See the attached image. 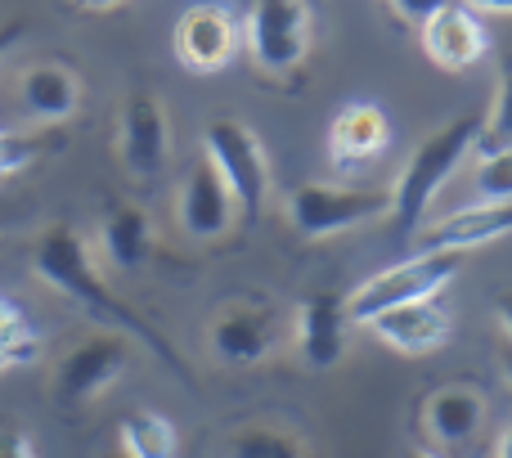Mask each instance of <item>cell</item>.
<instances>
[{"instance_id": "1", "label": "cell", "mask_w": 512, "mask_h": 458, "mask_svg": "<svg viewBox=\"0 0 512 458\" xmlns=\"http://www.w3.org/2000/svg\"><path fill=\"white\" fill-rule=\"evenodd\" d=\"M32 270H36V279L50 283L54 292H63L68 301H77L90 319H99V328L122 333V337H135V342L149 346V351L158 355L176 378L189 382V369H185V360H180L176 346H171L158 328H149V319H144L135 306H126V301L104 283L95 252H90L86 234H81L77 225L41 229V238L32 243Z\"/></svg>"}, {"instance_id": "2", "label": "cell", "mask_w": 512, "mask_h": 458, "mask_svg": "<svg viewBox=\"0 0 512 458\" xmlns=\"http://www.w3.org/2000/svg\"><path fill=\"white\" fill-rule=\"evenodd\" d=\"M477 131H481V113L459 117V122L441 126L436 135H427V140L409 153V162L400 167L396 185H391V221H396V229L405 238L418 234V225H423L432 198L441 194V185L463 167V158L472 153Z\"/></svg>"}, {"instance_id": "3", "label": "cell", "mask_w": 512, "mask_h": 458, "mask_svg": "<svg viewBox=\"0 0 512 458\" xmlns=\"http://www.w3.org/2000/svg\"><path fill=\"white\" fill-rule=\"evenodd\" d=\"M459 265H463L459 252H418V256H409V261L364 279L360 288L346 297V315H351V324H369V319H378L382 310L432 301L450 288Z\"/></svg>"}, {"instance_id": "4", "label": "cell", "mask_w": 512, "mask_h": 458, "mask_svg": "<svg viewBox=\"0 0 512 458\" xmlns=\"http://www.w3.org/2000/svg\"><path fill=\"white\" fill-rule=\"evenodd\" d=\"M203 158L216 167V176L225 180L234 207L243 212V221H256L265 212L270 198V158H265L261 140L248 122L239 117H216L203 131Z\"/></svg>"}, {"instance_id": "5", "label": "cell", "mask_w": 512, "mask_h": 458, "mask_svg": "<svg viewBox=\"0 0 512 458\" xmlns=\"http://www.w3.org/2000/svg\"><path fill=\"white\" fill-rule=\"evenodd\" d=\"M391 216V189L369 185H297L288 194V221L301 238H333L342 229L387 221Z\"/></svg>"}, {"instance_id": "6", "label": "cell", "mask_w": 512, "mask_h": 458, "mask_svg": "<svg viewBox=\"0 0 512 458\" xmlns=\"http://www.w3.org/2000/svg\"><path fill=\"white\" fill-rule=\"evenodd\" d=\"M248 54L265 77H288L306 63L310 41H315V14L301 0H261L248 9Z\"/></svg>"}, {"instance_id": "7", "label": "cell", "mask_w": 512, "mask_h": 458, "mask_svg": "<svg viewBox=\"0 0 512 458\" xmlns=\"http://www.w3.org/2000/svg\"><path fill=\"white\" fill-rule=\"evenodd\" d=\"M126 364H131V337L108 333V328L81 337V342L54 364V382H50L54 405L59 409L90 405V400L104 396V391L122 378Z\"/></svg>"}, {"instance_id": "8", "label": "cell", "mask_w": 512, "mask_h": 458, "mask_svg": "<svg viewBox=\"0 0 512 458\" xmlns=\"http://www.w3.org/2000/svg\"><path fill=\"white\" fill-rule=\"evenodd\" d=\"M117 153H122L126 176H135L140 185H153V180L167 171L171 122H167V108H162L158 95L135 90L122 104V117H117Z\"/></svg>"}, {"instance_id": "9", "label": "cell", "mask_w": 512, "mask_h": 458, "mask_svg": "<svg viewBox=\"0 0 512 458\" xmlns=\"http://www.w3.org/2000/svg\"><path fill=\"white\" fill-rule=\"evenodd\" d=\"M279 333H283V315L274 306L234 301L212 319L207 342H212V355L225 369H248V364H261L279 346Z\"/></svg>"}, {"instance_id": "10", "label": "cell", "mask_w": 512, "mask_h": 458, "mask_svg": "<svg viewBox=\"0 0 512 458\" xmlns=\"http://www.w3.org/2000/svg\"><path fill=\"white\" fill-rule=\"evenodd\" d=\"M239 54V18L225 5H194L176 23V59L189 72H221Z\"/></svg>"}, {"instance_id": "11", "label": "cell", "mask_w": 512, "mask_h": 458, "mask_svg": "<svg viewBox=\"0 0 512 458\" xmlns=\"http://www.w3.org/2000/svg\"><path fill=\"white\" fill-rule=\"evenodd\" d=\"M418 41H423V54L445 72H463L472 63L486 59L490 36L481 14H472L468 5H432V14L418 27Z\"/></svg>"}, {"instance_id": "12", "label": "cell", "mask_w": 512, "mask_h": 458, "mask_svg": "<svg viewBox=\"0 0 512 458\" xmlns=\"http://www.w3.org/2000/svg\"><path fill=\"white\" fill-rule=\"evenodd\" d=\"M176 212H180V229L189 238H198V243L225 238L234 229V221H239V207H234L230 189H225V180L216 176V167L207 158H198L194 171L185 176Z\"/></svg>"}, {"instance_id": "13", "label": "cell", "mask_w": 512, "mask_h": 458, "mask_svg": "<svg viewBox=\"0 0 512 458\" xmlns=\"http://www.w3.org/2000/svg\"><path fill=\"white\" fill-rule=\"evenodd\" d=\"M292 333H297V351L310 369H333L346 351V333H351L346 297L342 292H315V297H306L297 306Z\"/></svg>"}, {"instance_id": "14", "label": "cell", "mask_w": 512, "mask_h": 458, "mask_svg": "<svg viewBox=\"0 0 512 458\" xmlns=\"http://www.w3.org/2000/svg\"><path fill=\"white\" fill-rule=\"evenodd\" d=\"M450 324H454L450 310L441 306V297H432V301H414V306L382 310L364 328H373V337L400 355H427L450 342Z\"/></svg>"}, {"instance_id": "15", "label": "cell", "mask_w": 512, "mask_h": 458, "mask_svg": "<svg viewBox=\"0 0 512 458\" xmlns=\"http://www.w3.org/2000/svg\"><path fill=\"white\" fill-rule=\"evenodd\" d=\"M387 144H391V126L378 104H346V108H337V117L328 122V158L342 171L382 158Z\"/></svg>"}, {"instance_id": "16", "label": "cell", "mask_w": 512, "mask_h": 458, "mask_svg": "<svg viewBox=\"0 0 512 458\" xmlns=\"http://www.w3.org/2000/svg\"><path fill=\"white\" fill-rule=\"evenodd\" d=\"M486 414H490V405L481 387H468V382L436 387L423 400V432L436 445H468L486 427Z\"/></svg>"}, {"instance_id": "17", "label": "cell", "mask_w": 512, "mask_h": 458, "mask_svg": "<svg viewBox=\"0 0 512 458\" xmlns=\"http://www.w3.org/2000/svg\"><path fill=\"white\" fill-rule=\"evenodd\" d=\"M512 229V203H477V207H459L445 221H436L432 229L418 234V252H468V247L495 243L508 238Z\"/></svg>"}, {"instance_id": "18", "label": "cell", "mask_w": 512, "mask_h": 458, "mask_svg": "<svg viewBox=\"0 0 512 458\" xmlns=\"http://www.w3.org/2000/svg\"><path fill=\"white\" fill-rule=\"evenodd\" d=\"M18 104L36 122H68V117H77V108H81L77 68L54 63V59L23 68V77H18Z\"/></svg>"}, {"instance_id": "19", "label": "cell", "mask_w": 512, "mask_h": 458, "mask_svg": "<svg viewBox=\"0 0 512 458\" xmlns=\"http://www.w3.org/2000/svg\"><path fill=\"white\" fill-rule=\"evenodd\" d=\"M99 252L113 270H144L153 256V221L144 207L117 203L99 221Z\"/></svg>"}, {"instance_id": "20", "label": "cell", "mask_w": 512, "mask_h": 458, "mask_svg": "<svg viewBox=\"0 0 512 458\" xmlns=\"http://www.w3.org/2000/svg\"><path fill=\"white\" fill-rule=\"evenodd\" d=\"M117 454L126 458H180V432L158 409H131L117 423Z\"/></svg>"}, {"instance_id": "21", "label": "cell", "mask_w": 512, "mask_h": 458, "mask_svg": "<svg viewBox=\"0 0 512 458\" xmlns=\"http://www.w3.org/2000/svg\"><path fill=\"white\" fill-rule=\"evenodd\" d=\"M225 458H306V445L288 427L243 423L225 436Z\"/></svg>"}, {"instance_id": "22", "label": "cell", "mask_w": 512, "mask_h": 458, "mask_svg": "<svg viewBox=\"0 0 512 458\" xmlns=\"http://www.w3.org/2000/svg\"><path fill=\"white\" fill-rule=\"evenodd\" d=\"M41 355V333L23 319V310L14 301L0 297V369H14V364H32Z\"/></svg>"}, {"instance_id": "23", "label": "cell", "mask_w": 512, "mask_h": 458, "mask_svg": "<svg viewBox=\"0 0 512 458\" xmlns=\"http://www.w3.org/2000/svg\"><path fill=\"white\" fill-rule=\"evenodd\" d=\"M508 108H512V86H508V81H499V95L490 99V113L481 117L477 144H472V153H477V162L504 158V153L512 149V135H508L512 117H508Z\"/></svg>"}, {"instance_id": "24", "label": "cell", "mask_w": 512, "mask_h": 458, "mask_svg": "<svg viewBox=\"0 0 512 458\" xmlns=\"http://www.w3.org/2000/svg\"><path fill=\"white\" fill-rule=\"evenodd\" d=\"M45 140H36V135H23V131H0V180L5 176H18V171H27L36 158H41Z\"/></svg>"}, {"instance_id": "25", "label": "cell", "mask_w": 512, "mask_h": 458, "mask_svg": "<svg viewBox=\"0 0 512 458\" xmlns=\"http://www.w3.org/2000/svg\"><path fill=\"white\" fill-rule=\"evenodd\" d=\"M477 189H481V203H508V194H512V153L481 162L477 167Z\"/></svg>"}, {"instance_id": "26", "label": "cell", "mask_w": 512, "mask_h": 458, "mask_svg": "<svg viewBox=\"0 0 512 458\" xmlns=\"http://www.w3.org/2000/svg\"><path fill=\"white\" fill-rule=\"evenodd\" d=\"M0 458H36L32 432L18 423H0Z\"/></svg>"}, {"instance_id": "27", "label": "cell", "mask_w": 512, "mask_h": 458, "mask_svg": "<svg viewBox=\"0 0 512 458\" xmlns=\"http://www.w3.org/2000/svg\"><path fill=\"white\" fill-rule=\"evenodd\" d=\"M23 36H27V18H5V23H0V59H5Z\"/></svg>"}, {"instance_id": "28", "label": "cell", "mask_w": 512, "mask_h": 458, "mask_svg": "<svg viewBox=\"0 0 512 458\" xmlns=\"http://www.w3.org/2000/svg\"><path fill=\"white\" fill-rule=\"evenodd\" d=\"M391 14L405 18V23H414V27H423V18L432 14V5H418V0H400V5H391Z\"/></svg>"}, {"instance_id": "29", "label": "cell", "mask_w": 512, "mask_h": 458, "mask_svg": "<svg viewBox=\"0 0 512 458\" xmlns=\"http://www.w3.org/2000/svg\"><path fill=\"white\" fill-rule=\"evenodd\" d=\"M508 445H512V441H508V423H504V427H499V445H495V458H508Z\"/></svg>"}, {"instance_id": "30", "label": "cell", "mask_w": 512, "mask_h": 458, "mask_svg": "<svg viewBox=\"0 0 512 458\" xmlns=\"http://www.w3.org/2000/svg\"><path fill=\"white\" fill-rule=\"evenodd\" d=\"M405 458H441V454H427V450H409Z\"/></svg>"}, {"instance_id": "31", "label": "cell", "mask_w": 512, "mask_h": 458, "mask_svg": "<svg viewBox=\"0 0 512 458\" xmlns=\"http://www.w3.org/2000/svg\"><path fill=\"white\" fill-rule=\"evenodd\" d=\"M99 458H126V454H117V450H108V454H99Z\"/></svg>"}]
</instances>
